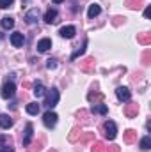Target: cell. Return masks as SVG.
<instances>
[{
  "label": "cell",
  "instance_id": "6",
  "mask_svg": "<svg viewBox=\"0 0 151 152\" xmlns=\"http://www.w3.org/2000/svg\"><path fill=\"white\" fill-rule=\"evenodd\" d=\"M115 96H117V99L123 101V103H128L130 97H132V94H130V90H128L126 87H117V88H115Z\"/></svg>",
  "mask_w": 151,
  "mask_h": 152
},
{
  "label": "cell",
  "instance_id": "8",
  "mask_svg": "<svg viewBox=\"0 0 151 152\" xmlns=\"http://www.w3.org/2000/svg\"><path fill=\"white\" fill-rule=\"evenodd\" d=\"M32 136H34V127H32V124H27L25 126V134H23V147H29L30 145Z\"/></svg>",
  "mask_w": 151,
  "mask_h": 152
},
{
  "label": "cell",
  "instance_id": "2",
  "mask_svg": "<svg viewBox=\"0 0 151 152\" xmlns=\"http://www.w3.org/2000/svg\"><path fill=\"white\" fill-rule=\"evenodd\" d=\"M14 92H16L14 83H13V81H5V83L2 85V92H0V96H2L4 99H9V97L14 96Z\"/></svg>",
  "mask_w": 151,
  "mask_h": 152
},
{
  "label": "cell",
  "instance_id": "20",
  "mask_svg": "<svg viewBox=\"0 0 151 152\" xmlns=\"http://www.w3.org/2000/svg\"><path fill=\"white\" fill-rule=\"evenodd\" d=\"M32 92H34V96H36V97H43V96L46 94V88L43 87V83H36Z\"/></svg>",
  "mask_w": 151,
  "mask_h": 152
},
{
  "label": "cell",
  "instance_id": "5",
  "mask_svg": "<svg viewBox=\"0 0 151 152\" xmlns=\"http://www.w3.org/2000/svg\"><path fill=\"white\" fill-rule=\"evenodd\" d=\"M57 118H59L57 113H53L52 110H48L46 113L43 115V122H44V126H46V127H53V126L57 124Z\"/></svg>",
  "mask_w": 151,
  "mask_h": 152
},
{
  "label": "cell",
  "instance_id": "28",
  "mask_svg": "<svg viewBox=\"0 0 151 152\" xmlns=\"http://www.w3.org/2000/svg\"><path fill=\"white\" fill-rule=\"evenodd\" d=\"M43 149V140H39V142H34L32 145H30V151L29 152H39Z\"/></svg>",
  "mask_w": 151,
  "mask_h": 152
},
{
  "label": "cell",
  "instance_id": "18",
  "mask_svg": "<svg viewBox=\"0 0 151 152\" xmlns=\"http://www.w3.org/2000/svg\"><path fill=\"white\" fill-rule=\"evenodd\" d=\"M100 12H101V7H100L98 4H91V5H89V11H87V16H89V18H96Z\"/></svg>",
  "mask_w": 151,
  "mask_h": 152
},
{
  "label": "cell",
  "instance_id": "14",
  "mask_svg": "<svg viewBox=\"0 0 151 152\" xmlns=\"http://www.w3.org/2000/svg\"><path fill=\"white\" fill-rule=\"evenodd\" d=\"M50 48H52V41H50L48 37L41 39V41L38 42V50L41 51V53H44V51H48Z\"/></svg>",
  "mask_w": 151,
  "mask_h": 152
},
{
  "label": "cell",
  "instance_id": "37",
  "mask_svg": "<svg viewBox=\"0 0 151 152\" xmlns=\"http://www.w3.org/2000/svg\"><path fill=\"white\" fill-rule=\"evenodd\" d=\"M144 16H146V18H150V16H151V7H146V11H144Z\"/></svg>",
  "mask_w": 151,
  "mask_h": 152
},
{
  "label": "cell",
  "instance_id": "21",
  "mask_svg": "<svg viewBox=\"0 0 151 152\" xmlns=\"http://www.w3.org/2000/svg\"><path fill=\"white\" fill-rule=\"evenodd\" d=\"M80 134H82V131H80V127H78V126H75V127L71 129V133H70V136H68V140H70V142H76V140L80 138Z\"/></svg>",
  "mask_w": 151,
  "mask_h": 152
},
{
  "label": "cell",
  "instance_id": "10",
  "mask_svg": "<svg viewBox=\"0 0 151 152\" xmlns=\"http://www.w3.org/2000/svg\"><path fill=\"white\" fill-rule=\"evenodd\" d=\"M59 34H61L62 37H66V39H73L75 37V34H76V30H75V27L68 25V27H62V28L59 30Z\"/></svg>",
  "mask_w": 151,
  "mask_h": 152
},
{
  "label": "cell",
  "instance_id": "30",
  "mask_svg": "<svg viewBox=\"0 0 151 152\" xmlns=\"http://www.w3.org/2000/svg\"><path fill=\"white\" fill-rule=\"evenodd\" d=\"M14 4V0H0V9H7Z\"/></svg>",
  "mask_w": 151,
  "mask_h": 152
},
{
  "label": "cell",
  "instance_id": "26",
  "mask_svg": "<svg viewBox=\"0 0 151 152\" xmlns=\"http://www.w3.org/2000/svg\"><path fill=\"white\" fill-rule=\"evenodd\" d=\"M94 140V134L93 133H85L82 138H80V145H85V143H89V142H93Z\"/></svg>",
  "mask_w": 151,
  "mask_h": 152
},
{
  "label": "cell",
  "instance_id": "35",
  "mask_svg": "<svg viewBox=\"0 0 151 152\" xmlns=\"http://www.w3.org/2000/svg\"><path fill=\"white\" fill-rule=\"evenodd\" d=\"M0 152H14L11 145H0Z\"/></svg>",
  "mask_w": 151,
  "mask_h": 152
},
{
  "label": "cell",
  "instance_id": "27",
  "mask_svg": "<svg viewBox=\"0 0 151 152\" xmlns=\"http://www.w3.org/2000/svg\"><path fill=\"white\" fill-rule=\"evenodd\" d=\"M93 152H105V143L103 142H94L93 143Z\"/></svg>",
  "mask_w": 151,
  "mask_h": 152
},
{
  "label": "cell",
  "instance_id": "1",
  "mask_svg": "<svg viewBox=\"0 0 151 152\" xmlns=\"http://www.w3.org/2000/svg\"><path fill=\"white\" fill-rule=\"evenodd\" d=\"M59 90L57 88H50L48 92H46V99H44V106L46 108H53V106H57V103H59Z\"/></svg>",
  "mask_w": 151,
  "mask_h": 152
},
{
  "label": "cell",
  "instance_id": "32",
  "mask_svg": "<svg viewBox=\"0 0 151 152\" xmlns=\"http://www.w3.org/2000/svg\"><path fill=\"white\" fill-rule=\"evenodd\" d=\"M76 117H78V118H82V122H84V124H85V122H89V120H87V112H84V110H80Z\"/></svg>",
  "mask_w": 151,
  "mask_h": 152
},
{
  "label": "cell",
  "instance_id": "9",
  "mask_svg": "<svg viewBox=\"0 0 151 152\" xmlns=\"http://www.w3.org/2000/svg\"><path fill=\"white\" fill-rule=\"evenodd\" d=\"M38 20H39V9H38V7L30 9V11L25 14V21H27V23H30V25H32V23H36Z\"/></svg>",
  "mask_w": 151,
  "mask_h": 152
},
{
  "label": "cell",
  "instance_id": "23",
  "mask_svg": "<svg viewBox=\"0 0 151 152\" xmlns=\"http://www.w3.org/2000/svg\"><path fill=\"white\" fill-rule=\"evenodd\" d=\"M2 27H4L5 30L13 28V27H14V20H13L11 16H5V18H2Z\"/></svg>",
  "mask_w": 151,
  "mask_h": 152
},
{
  "label": "cell",
  "instance_id": "22",
  "mask_svg": "<svg viewBox=\"0 0 151 152\" xmlns=\"http://www.w3.org/2000/svg\"><path fill=\"white\" fill-rule=\"evenodd\" d=\"M85 46H87V39L84 41V44H82V46H78L75 51H73V55H71V60H76V58H78V57H80V55L85 51Z\"/></svg>",
  "mask_w": 151,
  "mask_h": 152
},
{
  "label": "cell",
  "instance_id": "4",
  "mask_svg": "<svg viewBox=\"0 0 151 152\" xmlns=\"http://www.w3.org/2000/svg\"><path fill=\"white\" fill-rule=\"evenodd\" d=\"M94 67H96V62H94L93 57H87L85 60L80 62V69H82L84 73H94Z\"/></svg>",
  "mask_w": 151,
  "mask_h": 152
},
{
  "label": "cell",
  "instance_id": "40",
  "mask_svg": "<svg viewBox=\"0 0 151 152\" xmlns=\"http://www.w3.org/2000/svg\"><path fill=\"white\" fill-rule=\"evenodd\" d=\"M50 152H57V151H50Z\"/></svg>",
  "mask_w": 151,
  "mask_h": 152
},
{
  "label": "cell",
  "instance_id": "19",
  "mask_svg": "<svg viewBox=\"0 0 151 152\" xmlns=\"http://www.w3.org/2000/svg\"><path fill=\"white\" fill-rule=\"evenodd\" d=\"M137 41H139L141 44L148 46V44H151V34H150V32H142V34H139V36H137Z\"/></svg>",
  "mask_w": 151,
  "mask_h": 152
},
{
  "label": "cell",
  "instance_id": "33",
  "mask_svg": "<svg viewBox=\"0 0 151 152\" xmlns=\"http://www.w3.org/2000/svg\"><path fill=\"white\" fill-rule=\"evenodd\" d=\"M46 67H48V69H55V67H57V60H53V58L46 60Z\"/></svg>",
  "mask_w": 151,
  "mask_h": 152
},
{
  "label": "cell",
  "instance_id": "38",
  "mask_svg": "<svg viewBox=\"0 0 151 152\" xmlns=\"http://www.w3.org/2000/svg\"><path fill=\"white\" fill-rule=\"evenodd\" d=\"M53 4H61V2H64V0H52Z\"/></svg>",
  "mask_w": 151,
  "mask_h": 152
},
{
  "label": "cell",
  "instance_id": "36",
  "mask_svg": "<svg viewBox=\"0 0 151 152\" xmlns=\"http://www.w3.org/2000/svg\"><path fill=\"white\" fill-rule=\"evenodd\" d=\"M124 18H121V16H117V18H114V25L117 27V25H121V21H123Z\"/></svg>",
  "mask_w": 151,
  "mask_h": 152
},
{
  "label": "cell",
  "instance_id": "24",
  "mask_svg": "<svg viewBox=\"0 0 151 152\" xmlns=\"http://www.w3.org/2000/svg\"><path fill=\"white\" fill-rule=\"evenodd\" d=\"M27 113L29 115H38L39 113V104L38 103H29V104H27Z\"/></svg>",
  "mask_w": 151,
  "mask_h": 152
},
{
  "label": "cell",
  "instance_id": "25",
  "mask_svg": "<svg viewBox=\"0 0 151 152\" xmlns=\"http://www.w3.org/2000/svg\"><path fill=\"white\" fill-rule=\"evenodd\" d=\"M141 149H142V151H150L151 149V138L150 136H144V138L141 140Z\"/></svg>",
  "mask_w": 151,
  "mask_h": 152
},
{
  "label": "cell",
  "instance_id": "7",
  "mask_svg": "<svg viewBox=\"0 0 151 152\" xmlns=\"http://www.w3.org/2000/svg\"><path fill=\"white\" fill-rule=\"evenodd\" d=\"M137 113H139V104L128 101V104L124 106V115H126L128 118H132V117H137Z\"/></svg>",
  "mask_w": 151,
  "mask_h": 152
},
{
  "label": "cell",
  "instance_id": "39",
  "mask_svg": "<svg viewBox=\"0 0 151 152\" xmlns=\"http://www.w3.org/2000/svg\"><path fill=\"white\" fill-rule=\"evenodd\" d=\"M21 2H23V4H27V2H29V0H21Z\"/></svg>",
  "mask_w": 151,
  "mask_h": 152
},
{
  "label": "cell",
  "instance_id": "13",
  "mask_svg": "<svg viewBox=\"0 0 151 152\" xmlns=\"http://www.w3.org/2000/svg\"><path fill=\"white\" fill-rule=\"evenodd\" d=\"M87 99H89L93 104H98V103H103V94H101V92H94V90H93V92H89V94H87Z\"/></svg>",
  "mask_w": 151,
  "mask_h": 152
},
{
  "label": "cell",
  "instance_id": "16",
  "mask_svg": "<svg viewBox=\"0 0 151 152\" xmlns=\"http://www.w3.org/2000/svg\"><path fill=\"white\" fill-rule=\"evenodd\" d=\"M91 112H93V113H98V115H105L107 112H109V108H107V104H103V103H98V104H93Z\"/></svg>",
  "mask_w": 151,
  "mask_h": 152
},
{
  "label": "cell",
  "instance_id": "31",
  "mask_svg": "<svg viewBox=\"0 0 151 152\" xmlns=\"http://www.w3.org/2000/svg\"><path fill=\"white\" fill-rule=\"evenodd\" d=\"M150 60H151V53L146 51V53L142 55V64H144V66H150Z\"/></svg>",
  "mask_w": 151,
  "mask_h": 152
},
{
  "label": "cell",
  "instance_id": "12",
  "mask_svg": "<svg viewBox=\"0 0 151 152\" xmlns=\"http://www.w3.org/2000/svg\"><path fill=\"white\" fill-rule=\"evenodd\" d=\"M123 140H124V143H135V142H137V131H133V129L124 131Z\"/></svg>",
  "mask_w": 151,
  "mask_h": 152
},
{
  "label": "cell",
  "instance_id": "15",
  "mask_svg": "<svg viewBox=\"0 0 151 152\" xmlns=\"http://www.w3.org/2000/svg\"><path fill=\"white\" fill-rule=\"evenodd\" d=\"M11 126H13V118L5 113L0 115V127H2V129H9Z\"/></svg>",
  "mask_w": 151,
  "mask_h": 152
},
{
  "label": "cell",
  "instance_id": "17",
  "mask_svg": "<svg viewBox=\"0 0 151 152\" xmlns=\"http://www.w3.org/2000/svg\"><path fill=\"white\" fill-rule=\"evenodd\" d=\"M44 21L46 23H55L57 21V11L55 9H48L44 12Z\"/></svg>",
  "mask_w": 151,
  "mask_h": 152
},
{
  "label": "cell",
  "instance_id": "29",
  "mask_svg": "<svg viewBox=\"0 0 151 152\" xmlns=\"http://www.w3.org/2000/svg\"><path fill=\"white\" fill-rule=\"evenodd\" d=\"M126 5L130 9H139L141 7V0H126Z\"/></svg>",
  "mask_w": 151,
  "mask_h": 152
},
{
  "label": "cell",
  "instance_id": "3",
  "mask_svg": "<svg viewBox=\"0 0 151 152\" xmlns=\"http://www.w3.org/2000/svg\"><path fill=\"white\" fill-rule=\"evenodd\" d=\"M103 127H105V136H107L109 140H114V138L117 136V127H115V122H112V120H107Z\"/></svg>",
  "mask_w": 151,
  "mask_h": 152
},
{
  "label": "cell",
  "instance_id": "11",
  "mask_svg": "<svg viewBox=\"0 0 151 152\" xmlns=\"http://www.w3.org/2000/svg\"><path fill=\"white\" fill-rule=\"evenodd\" d=\"M23 42H25L23 34H20V32H14V34H11V44H13V46L20 48V46H23Z\"/></svg>",
  "mask_w": 151,
  "mask_h": 152
},
{
  "label": "cell",
  "instance_id": "34",
  "mask_svg": "<svg viewBox=\"0 0 151 152\" xmlns=\"http://www.w3.org/2000/svg\"><path fill=\"white\" fill-rule=\"evenodd\" d=\"M105 152H121L119 145H110V147H105Z\"/></svg>",
  "mask_w": 151,
  "mask_h": 152
}]
</instances>
